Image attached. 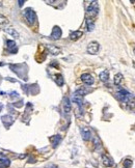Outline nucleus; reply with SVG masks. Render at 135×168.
I'll list each match as a JSON object with an SVG mask.
<instances>
[{"instance_id": "nucleus-20", "label": "nucleus", "mask_w": 135, "mask_h": 168, "mask_svg": "<svg viewBox=\"0 0 135 168\" xmlns=\"http://www.w3.org/2000/svg\"><path fill=\"white\" fill-rule=\"evenodd\" d=\"M122 80H123V75H122L121 73H119V74H117L114 76V84H115V85H120Z\"/></svg>"}, {"instance_id": "nucleus-24", "label": "nucleus", "mask_w": 135, "mask_h": 168, "mask_svg": "<svg viewBox=\"0 0 135 168\" xmlns=\"http://www.w3.org/2000/svg\"><path fill=\"white\" fill-rule=\"evenodd\" d=\"M8 23V21H7V19L5 18L4 16H2V15L0 14V25H5V24Z\"/></svg>"}, {"instance_id": "nucleus-21", "label": "nucleus", "mask_w": 135, "mask_h": 168, "mask_svg": "<svg viewBox=\"0 0 135 168\" xmlns=\"http://www.w3.org/2000/svg\"><path fill=\"white\" fill-rule=\"evenodd\" d=\"M9 165H11V161H9L8 159H6V158L0 162V168H7Z\"/></svg>"}, {"instance_id": "nucleus-28", "label": "nucleus", "mask_w": 135, "mask_h": 168, "mask_svg": "<svg viewBox=\"0 0 135 168\" xmlns=\"http://www.w3.org/2000/svg\"><path fill=\"white\" fill-rule=\"evenodd\" d=\"M2 109V105H1V104H0V110Z\"/></svg>"}, {"instance_id": "nucleus-5", "label": "nucleus", "mask_w": 135, "mask_h": 168, "mask_svg": "<svg viewBox=\"0 0 135 168\" xmlns=\"http://www.w3.org/2000/svg\"><path fill=\"white\" fill-rule=\"evenodd\" d=\"M61 34H63V31H61V29L58 27V26H54L53 29H52V32H51V35H50V37H51L52 40L54 41H57L60 38Z\"/></svg>"}, {"instance_id": "nucleus-12", "label": "nucleus", "mask_w": 135, "mask_h": 168, "mask_svg": "<svg viewBox=\"0 0 135 168\" xmlns=\"http://www.w3.org/2000/svg\"><path fill=\"white\" fill-rule=\"evenodd\" d=\"M72 100H73V102L76 103V104L79 106V107H81L82 104H83V97L78 96V94H76V93H73Z\"/></svg>"}, {"instance_id": "nucleus-7", "label": "nucleus", "mask_w": 135, "mask_h": 168, "mask_svg": "<svg viewBox=\"0 0 135 168\" xmlns=\"http://www.w3.org/2000/svg\"><path fill=\"white\" fill-rule=\"evenodd\" d=\"M80 132H81V136H82V139L83 140L87 141V140L91 139V130H89V128H87V127H82Z\"/></svg>"}, {"instance_id": "nucleus-14", "label": "nucleus", "mask_w": 135, "mask_h": 168, "mask_svg": "<svg viewBox=\"0 0 135 168\" xmlns=\"http://www.w3.org/2000/svg\"><path fill=\"white\" fill-rule=\"evenodd\" d=\"M99 77H100V80L103 82H107L108 79H109V72H108L107 70L103 71V72L100 73V75H99Z\"/></svg>"}, {"instance_id": "nucleus-10", "label": "nucleus", "mask_w": 135, "mask_h": 168, "mask_svg": "<svg viewBox=\"0 0 135 168\" xmlns=\"http://www.w3.org/2000/svg\"><path fill=\"white\" fill-rule=\"evenodd\" d=\"M102 162L103 165L106 166V167H111L113 165V160H112L110 157L106 156V155H103L102 156Z\"/></svg>"}, {"instance_id": "nucleus-22", "label": "nucleus", "mask_w": 135, "mask_h": 168, "mask_svg": "<svg viewBox=\"0 0 135 168\" xmlns=\"http://www.w3.org/2000/svg\"><path fill=\"white\" fill-rule=\"evenodd\" d=\"M132 167V161L129 160V159H126L124 161V167L123 168H131Z\"/></svg>"}, {"instance_id": "nucleus-29", "label": "nucleus", "mask_w": 135, "mask_h": 168, "mask_svg": "<svg viewBox=\"0 0 135 168\" xmlns=\"http://www.w3.org/2000/svg\"><path fill=\"white\" fill-rule=\"evenodd\" d=\"M133 52H134V55H135V48H134V50H133Z\"/></svg>"}, {"instance_id": "nucleus-27", "label": "nucleus", "mask_w": 135, "mask_h": 168, "mask_svg": "<svg viewBox=\"0 0 135 168\" xmlns=\"http://www.w3.org/2000/svg\"><path fill=\"white\" fill-rule=\"evenodd\" d=\"M132 104L135 106V98H133V100H132Z\"/></svg>"}, {"instance_id": "nucleus-6", "label": "nucleus", "mask_w": 135, "mask_h": 168, "mask_svg": "<svg viewBox=\"0 0 135 168\" xmlns=\"http://www.w3.org/2000/svg\"><path fill=\"white\" fill-rule=\"evenodd\" d=\"M81 81L83 82V83H85L86 85H93L94 82H95V79H94V77L91 74L85 73V74L81 75Z\"/></svg>"}, {"instance_id": "nucleus-8", "label": "nucleus", "mask_w": 135, "mask_h": 168, "mask_svg": "<svg viewBox=\"0 0 135 168\" xmlns=\"http://www.w3.org/2000/svg\"><path fill=\"white\" fill-rule=\"evenodd\" d=\"M63 111H65V114H69L71 112V101L70 99L68 98V97H65L63 98Z\"/></svg>"}, {"instance_id": "nucleus-11", "label": "nucleus", "mask_w": 135, "mask_h": 168, "mask_svg": "<svg viewBox=\"0 0 135 168\" xmlns=\"http://www.w3.org/2000/svg\"><path fill=\"white\" fill-rule=\"evenodd\" d=\"M2 123L6 128H9L11 125H13V123H14V118L11 115H4V116H2Z\"/></svg>"}, {"instance_id": "nucleus-9", "label": "nucleus", "mask_w": 135, "mask_h": 168, "mask_svg": "<svg viewBox=\"0 0 135 168\" xmlns=\"http://www.w3.org/2000/svg\"><path fill=\"white\" fill-rule=\"evenodd\" d=\"M6 46H7V50H8L11 53H17V51H18V48H17L16 46V43L14 42V41H7L6 42Z\"/></svg>"}, {"instance_id": "nucleus-4", "label": "nucleus", "mask_w": 135, "mask_h": 168, "mask_svg": "<svg viewBox=\"0 0 135 168\" xmlns=\"http://www.w3.org/2000/svg\"><path fill=\"white\" fill-rule=\"evenodd\" d=\"M99 49H100V45H99L98 42H91L89 45H87V48H86V50H87V53L91 54V55H95V54H97L99 52Z\"/></svg>"}, {"instance_id": "nucleus-25", "label": "nucleus", "mask_w": 135, "mask_h": 168, "mask_svg": "<svg viewBox=\"0 0 135 168\" xmlns=\"http://www.w3.org/2000/svg\"><path fill=\"white\" fill-rule=\"evenodd\" d=\"M46 168H58V166L55 165V164H48L46 166Z\"/></svg>"}, {"instance_id": "nucleus-19", "label": "nucleus", "mask_w": 135, "mask_h": 168, "mask_svg": "<svg viewBox=\"0 0 135 168\" xmlns=\"http://www.w3.org/2000/svg\"><path fill=\"white\" fill-rule=\"evenodd\" d=\"M5 31H6L7 33H9L11 35H13L14 37H16V38H18L19 37V33L15 30L14 28H5Z\"/></svg>"}, {"instance_id": "nucleus-26", "label": "nucleus", "mask_w": 135, "mask_h": 168, "mask_svg": "<svg viewBox=\"0 0 135 168\" xmlns=\"http://www.w3.org/2000/svg\"><path fill=\"white\" fill-rule=\"evenodd\" d=\"M24 2H25V1H19V5H20V6H22V5L24 4Z\"/></svg>"}, {"instance_id": "nucleus-13", "label": "nucleus", "mask_w": 135, "mask_h": 168, "mask_svg": "<svg viewBox=\"0 0 135 168\" xmlns=\"http://www.w3.org/2000/svg\"><path fill=\"white\" fill-rule=\"evenodd\" d=\"M82 31H79V30H77V31H74V32H71L70 34V40L72 41H77V40H79L80 37L82 36Z\"/></svg>"}, {"instance_id": "nucleus-16", "label": "nucleus", "mask_w": 135, "mask_h": 168, "mask_svg": "<svg viewBox=\"0 0 135 168\" xmlns=\"http://www.w3.org/2000/svg\"><path fill=\"white\" fill-rule=\"evenodd\" d=\"M86 28L89 31H93L94 28H95V22H94L93 19L86 18Z\"/></svg>"}, {"instance_id": "nucleus-17", "label": "nucleus", "mask_w": 135, "mask_h": 168, "mask_svg": "<svg viewBox=\"0 0 135 168\" xmlns=\"http://www.w3.org/2000/svg\"><path fill=\"white\" fill-rule=\"evenodd\" d=\"M54 79H55L56 84H57L58 86H63V83H65V80H63V75H60V74L56 75L55 77H54Z\"/></svg>"}, {"instance_id": "nucleus-15", "label": "nucleus", "mask_w": 135, "mask_h": 168, "mask_svg": "<svg viewBox=\"0 0 135 168\" xmlns=\"http://www.w3.org/2000/svg\"><path fill=\"white\" fill-rule=\"evenodd\" d=\"M51 141H52V145H53V147H54V148H56V147L58 146L59 143H60L61 137L59 135H55V136H53V137L51 138Z\"/></svg>"}, {"instance_id": "nucleus-1", "label": "nucleus", "mask_w": 135, "mask_h": 168, "mask_svg": "<svg viewBox=\"0 0 135 168\" xmlns=\"http://www.w3.org/2000/svg\"><path fill=\"white\" fill-rule=\"evenodd\" d=\"M115 97L119 101L123 103H127V104H132V100H133V97L130 92L126 90L124 88H119L115 93Z\"/></svg>"}, {"instance_id": "nucleus-23", "label": "nucleus", "mask_w": 135, "mask_h": 168, "mask_svg": "<svg viewBox=\"0 0 135 168\" xmlns=\"http://www.w3.org/2000/svg\"><path fill=\"white\" fill-rule=\"evenodd\" d=\"M49 50H51V53L56 55V54H58L60 52V50L58 48H56V47H53V46H49Z\"/></svg>"}, {"instance_id": "nucleus-3", "label": "nucleus", "mask_w": 135, "mask_h": 168, "mask_svg": "<svg viewBox=\"0 0 135 168\" xmlns=\"http://www.w3.org/2000/svg\"><path fill=\"white\" fill-rule=\"evenodd\" d=\"M24 18L29 25H33L37 21V14L32 8H26L24 10Z\"/></svg>"}, {"instance_id": "nucleus-18", "label": "nucleus", "mask_w": 135, "mask_h": 168, "mask_svg": "<svg viewBox=\"0 0 135 168\" xmlns=\"http://www.w3.org/2000/svg\"><path fill=\"white\" fill-rule=\"evenodd\" d=\"M87 92H89V90H86L84 87H81V88L77 89L74 93H76V94H78V96H80V97H84L85 94H87Z\"/></svg>"}, {"instance_id": "nucleus-2", "label": "nucleus", "mask_w": 135, "mask_h": 168, "mask_svg": "<svg viewBox=\"0 0 135 168\" xmlns=\"http://www.w3.org/2000/svg\"><path fill=\"white\" fill-rule=\"evenodd\" d=\"M99 14V4L97 1H93L91 2V4L89 5L87 9H86V15H87V18L89 19H93L95 17H97Z\"/></svg>"}]
</instances>
